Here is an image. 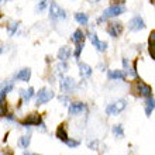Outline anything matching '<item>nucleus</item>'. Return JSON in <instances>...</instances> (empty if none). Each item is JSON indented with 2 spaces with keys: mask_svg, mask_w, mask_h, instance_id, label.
Returning <instances> with one entry per match:
<instances>
[{
  "mask_svg": "<svg viewBox=\"0 0 155 155\" xmlns=\"http://www.w3.org/2000/svg\"><path fill=\"white\" fill-rule=\"evenodd\" d=\"M92 68H90L87 64H85V62H79V75H81L83 79H86V78H89L90 75H92Z\"/></svg>",
  "mask_w": 155,
  "mask_h": 155,
  "instance_id": "nucleus-15",
  "label": "nucleus"
},
{
  "mask_svg": "<svg viewBox=\"0 0 155 155\" xmlns=\"http://www.w3.org/2000/svg\"><path fill=\"white\" fill-rule=\"evenodd\" d=\"M113 134L116 135V137H124V130H123V126L121 124H116V126H113Z\"/></svg>",
  "mask_w": 155,
  "mask_h": 155,
  "instance_id": "nucleus-24",
  "label": "nucleus"
},
{
  "mask_svg": "<svg viewBox=\"0 0 155 155\" xmlns=\"http://www.w3.org/2000/svg\"><path fill=\"white\" fill-rule=\"evenodd\" d=\"M133 89H134V92L138 96H141V97H152V89H151V86L147 85V83H144L140 78H137L134 81V83H133Z\"/></svg>",
  "mask_w": 155,
  "mask_h": 155,
  "instance_id": "nucleus-1",
  "label": "nucleus"
},
{
  "mask_svg": "<svg viewBox=\"0 0 155 155\" xmlns=\"http://www.w3.org/2000/svg\"><path fill=\"white\" fill-rule=\"evenodd\" d=\"M30 143H31V135H23L20 138V141H18L21 148H28Z\"/></svg>",
  "mask_w": 155,
  "mask_h": 155,
  "instance_id": "nucleus-22",
  "label": "nucleus"
},
{
  "mask_svg": "<svg viewBox=\"0 0 155 155\" xmlns=\"http://www.w3.org/2000/svg\"><path fill=\"white\" fill-rule=\"evenodd\" d=\"M45 6H47V3H45V0H41L40 4L37 6V12H41V10H44Z\"/></svg>",
  "mask_w": 155,
  "mask_h": 155,
  "instance_id": "nucleus-30",
  "label": "nucleus"
},
{
  "mask_svg": "<svg viewBox=\"0 0 155 155\" xmlns=\"http://www.w3.org/2000/svg\"><path fill=\"white\" fill-rule=\"evenodd\" d=\"M97 145H99L97 140H94V141H90V143H89V148H90V150H97Z\"/></svg>",
  "mask_w": 155,
  "mask_h": 155,
  "instance_id": "nucleus-29",
  "label": "nucleus"
},
{
  "mask_svg": "<svg viewBox=\"0 0 155 155\" xmlns=\"http://www.w3.org/2000/svg\"><path fill=\"white\" fill-rule=\"evenodd\" d=\"M24 155H35V154H30V152H24Z\"/></svg>",
  "mask_w": 155,
  "mask_h": 155,
  "instance_id": "nucleus-36",
  "label": "nucleus"
},
{
  "mask_svg": "<svg viewBox=\"0 0 155 155\" xmlns=\"http://www.w3.org/2000/svg\"><path fill=\"white\" fill-rule=\"evenodd\" d=\"M107 76H109L110 81H126L127 74L123 72V71L116 69V71H109V72H107Z\"/></svg>",
  "mask_w": 155,
  "mask_h": 155,
  "instance_id": "nucleus-14",
  "label": "nucleus"
},
{
  "mask_svg": "<svg viewBox=\"0 0 155 155\" xmlns=\"http://www.w3.org/2000/svg\"><path fill=\"white\" fill-rule=\"evenodd\" d=\"M148 52H150L151 58L155 61V45H148Z\"/></svg>",
  "mask_w": 155,
  "mask_h": 155,
  "instance_id": "nucleus-28",
  "label": "nucleus"
},
{
  "mask_svg": "<svg viewBox=\"0 0 155 155\" xmlns=\"http://www.w3.org/2000/svg\"><path fill=\"white\" fill-rule=\"evenodd\" d=\"M20 96H21V102H30L31 97L34 96V87H28V89H21L20 90Z\"/></svg>",
  "mask_w": 155,
  "mask_h": 155,
  "instance_id": "nucleus-18",
  "label": "nucleus"
},
{
  "mask_svg": "<svg viewBox=\"0 0 155 155\" xmlns=\"http://www.w3.org/2000/svg\"><path fill=\"white\" fill-rule=\"evenodd\" d=\"M57 138L59 140V141H62V143H68L69 141V135H68V133H66V128H65V124L62 123V124H59L58 126V128H57Z\"/></svg>",
  "mask_w": 155,
  "mask_h": 155,
  "instance_id": "nucleus-13",
  "label": "nucleus"
},
{
  "mask_svg": "<svg viewBox=\"0 0 155 155\" xmlns=\"http://www.w3.org/2000/svg\"><path fill=\"white\" fill-rule=\"evenodd\" d=\"M2 2H8V0H2Z\"/></svg>",
  "mask_w": 155,
  "mask_h": 155,
  "instance_id": "nucleus-37",
  "label": "nucleus"
},
{
  "mask_svg": "<svg viewBox=\"0 0 155 155\" xmlns=\"http://www.w3.org/2000/svg\"><path fill=\"white\" fill-rule=\"evenodd\" d=\"M35 155H37V154H35Z\"/></svg>",
  "mask_w": 155,
  "mask_h": 155,
  "instance_id": "nucleus-38",
  "label": "nucleus"
},
{
  "mask_svg": "<svg viewBox=\"0 0 155 155\" xmlns=\"http://www.w3.org/2000/svg\"><path fill=\"white\" fill-rule=\"evenodd\" d=\"M154 109H155V99L154 97H148L147 100H145V106H144L145 116H147V117H150V116H151V113L154 111Z\"/></svg>",
  "mask_w": 155,
  "mask_h": 155,
  "instance_id": "nucleus-17",
  "label": "nucleus"
},
{
  "mask_svg": "<svg viewBox=\"0 0 155 155\" xmlns=\"http://www.w3.org/2000/svg\"><path fill=\"white\" fill-rule=\"evenodd\" d=\"M18 25H20V23H17V21H13V23H10V24L7 25V33H8V35H10V37H13V35L17 33Z\"/></svg>",
  "mask_w": 155,
  "mask_h": 155,
  "instance_id": "nucleus-21",
  "label": "nucleus"
},
{
  "mask_svg": "<svg viewBox=\"0 0 155 155\" xmlns=\"http://www.w3.org/2000/svg\"><path fill=\"white\" fill-rule=\"evenodd\" d=\"M66 17L64 8H61L55 2L49 3V18L52 21H58V20H64Z\"/></svg>",
  "mask_w": 155,
  "mask_h": 155,
  "instance_id": "nucleus-3",
  "label": "nucleus"
},
{
  "mask_svg": "<svg viewBox=\"0 0 155 155\" xmlns=\"http://www.w3.org/2000/svg\"><path fill=\"white\" fill-rule=\"evenodd\" d=\"M87 37H89L92 45H93V47L97 49V51H100V52H104V51L107 49V42H106V41H100V40H99V38H97V34L89 33V34H87Z\"/></svg>",
  "mask_w": 155,
  "mask_h": 155,
  "instance_id": "nucleus-7",
  "label": "nucleus"
},
{
  "mask_svg": "<svg viewBox=\"0 0 155 155\" xmlns=\"http://www.w3.org/2000/svg\"><path fill=\"white\" fill-rule=\"evenodd\" d=\"M123 65H124V69H128V61H127L126 58L123 59Z\"/></svg>",
  "mask_w": 155,
  "mask_h": 155,
  "instance_id": "nucleus-34",
  "label": "nucleus"
},
{
  "mask_svg": "<svg viewBox=\"0 0 155 155\" xmlns=\"http://www.w3.org/2000/svg\"><path fill=\"white\" fill-rule=\"evenodd\" d=\"M59 102H65V104H66V103H69V100H68L66 96H59Z\"/></svg>",
  "mask_w": 155,
  "mask_h": 155,
  "instance_id": "nucleus-33",
  "label": "nucleus"
},
{
  "mask_svg": "<svg viewBox=\"0 0 155 155\" xmlns=\"http://www.w3.org/2000/svg\"><path fill=\"white\" fill-rule=\"evenodd\" d=\"M86 110V104L83 102H72L68 106V113L71 116H76V114H81L83 111Z\"/></svg>",
  "mask_w": 155,
  "mask_h": 155,
  "instance_id": "nucleus-9",
  "label": "nucleus"
},
{
  "mask_svg": "<svg viewBox=\"0 0 155 155\" xmlns=\"http://www.w3.org/2000/svg\"><path fill=\"white\" fill-rule=\"evenodd\" d=\"M72 42L74 44H81V42H85V34L82 30H76L74 34H72V37H71Z\"/></svg>",
  "mask_w": 155,
  "mask_h": 155,
  "instance_id": "nucleus-19",
  "label": "nucleus"
},
{
  "mask_svg": "<svg viewBox=\"0 0 155 155\" xmlns=\"http://www.w3.org/2000/svg\"><path fill=\"white\" fill-rule=\"evenodd\" d=\"M13 87H14V86H13L12 82H8V83H4V86L2 87V92H4V93H8L10 90H13Z\"/></svg>",
  "mask_w": 155,
  "mask_h": 155,
  "instance_id": "nucleus-25",
  "label": "nucleus"
},
{
  "mask_svg": "<svg viewBox=\"0 0 155 155\" xmlns=\"http://www.w3.org/2000/svg\"><path fill=\"white\" fill-rule=\"evenodd\" d=\"M126 106H127L126 100H123L121 99V100H117V102L109 104V106L106 107V113L107 114H110V116H118L124 109H126Z\"/></svg>",
  "mask_w": 155,
  "mask_h": 155,
  "instance_id": "nucleus-5",
  "label": "nucleus"
},
{
  "mask_svg": "<svg viewBox=\"0 0 155 155\" xmlns=\"http://www.w3.org/2000/svg\"><path fill=\"white\" fill-rule=\"evenodd\" d=\"M66 68H68V64H66V62H62L61 65L58 66V69L59 71H66Z\"/></svg>",
  "mask_w": 155,
  "mask_h": 155,
  "instance_id": "nucleus-32",
  "label": "nucleus"
},
{
  "mask_svg": "<svg viewBox=\"0 0 155 155\" xmlns=\"http://www.w3.org/2000/svg\"><path fill=\"white\" fill-rule=\"evenodd\" d=\"M75 20H76L81 25H86L87 21H89V17L86 16L85 13H76V14H75Z\"/></svg>",
  "mask_w": 155,
  "mask_h": 155,
  "instance_id": "nucleus-20",
  "label": "nucleus"
},
{
  "mask_svg": "<svg viewBox=\"0 0 155 155\" xmlns=\"http://www.w3.org/2000/svg\"><path fill=\"white\" fill-rule=\"evenodd\" d=\"M113 6H118V4H124V0H110Z\"/></svg>",
  "mask_w": 155,
  "mask_h": 155,
  "instance_id": "nucleus-31",
  "label": "nucleus"
},
{
  "mask_svg": "<svg viewBox=\"0 0 155 155\" xmlns=\"http://www.w3.org/2000/svg\"><path fill=\"white\" fill-rule=\"evenodd\" d=\"M31 78V69L30 68H23L14 75V81H20V82H28Z\"/></svg>",
  "mask_w": 155,
  "mask_h": 155,
  "instance_id": "nucleus-12",
  "label": "nucleus"
},
{
  "mask_svg": "<svg viewBox=\"0 0 155 155\" xmlns=\"http://www.w3.org/2000/svg\"><path fill=\"white\" fill-rule=\"evenodd\" d=\"M123 13H126V7H124V4H118V6H113L111 4L109 8H106L104 12H103V17L104 18H113V17H117Z\"/></svg>",
  "mask_w": 155,
  "mask_h": 155,
  "instance_id": "nucleus-6",
  "label": "nucleus"
},
{
  "mask_svg": "<svg viewBox=\"0 0 155 155\" xmlns=\"http://www.w3.org/2000/svg\"><path fill=\"white\" fill-rule=\"evenodd\" d=\"M85 47V42H81V44H75V51H74V57L75 59L79 61V58H81V54H82V49Z\"/></svg>",
  "mask_w": 155,
  "mask_h": 155,
  "instance_id": "nucleus-23",
  "label": "nucleus"
},
{
  "mask_svg": "<svg viewBox=\"0 0 155 155\" xmlns=\"http://www.w3.org/2000/svg\"><path fill=\"white\" fill-rule=\"evenodd\" d=\"M71 48L69 47H61L59 51H58V59L61 62H66V59L71 57Z\"/></svg>",
  "mask_w": 155,
  "mask_h": 155,
  "instance_id": "nucleus-16",
  "label": "nucleus"
},
{
  "mask_svg": "<svg viewBox=\"0 0 155 155\" xmlns=\"http://www.w3.org/2000/svg\"><path fill=\"white\" fill-rule=\"evenodd\" d=\"M55 97V93H54L51 89H47V87H42V89L38 90L37 93V106H41V104H45L47 102H49L51 99Z\"/></svg>",
  "mask_w": 155,
  "mask_h": 155,
  "instance_id": "nucleus-4",
  "label": "nucleus"
},
{
  "mask_svg": "<svg viewBox=\"0 0 155 155\" xmlns=\"http://www.w3.org/2000/svg\"><path fill=\"white\" fill-rule=\"evenodd\" d=\"M20 124L23 127H31V126H44L42 123V117L40 113H30L27 114V117L23 118L20 121Z\"/></svg>",
  "mask_w": 155,
  "mask_h": 155,
  "instance_id": "nucleus-2",
  "label": "nucleus"
},
{
  "mask_svg": "<svg viewBox=\"0 0 155 155\" xmlns=\"http://www.w3.org/2000/svg\"><path fill=\"white\" fill-rule=\"evenodd\" d=\"M148 45H155V30L151 31L150 37H148Z\"/></svg>",
  "mask_w": 155,
  "mask_h": 155,
  "instance_id": "nucleus-27",
  "label": "nucleus"
},
{
  "mask_svg": "<svg viewBox=\"0 0 155 155\" xmlns=\"http://www.w3.org/2000/svg\"><path fill=\"white\" fill-rule=\"evenodd\" d=\"M79 141H76V140H69V141H68V143H66V145H68V147L69 148H76V147H79Z\"/></svg>",
  "mask_w": 155,
  "mask_h": 155,
  "instance_id": "nucleus-26",
  "label": "nucleus"
},
{
  "mask_svg": "<svg viewBox=\"0 0 155 155\" xmlns=\"http://www.w3.org/2000/svg\"><path fill=\"white\" fill-rule=\"evenodd\" d=\"M75 86H76V83H75V81L72 79V78H69V76L61 78V82H59V87H61L62 92L68 93V92H71V90L75 89Z\"/></svg>",
  "mask_w": 155,
  "mask_h": 155,
  "instance_id": "nucleus-10",
  "label": "nucleus"
},
{
  "mask_svg": "<svg viewBox=\"0 0 155 155\" xmlns=\"http://www.w3.org/2000/svg\"><path fill=\"white\" fill-rule=\"evenodd\" d=\"M121 33H123V24L120 21H111V23H109V25H107V34L110 37H113V38L118 37Z\"/></svg>",
  "mask_w": 155,
  "mask_h": 155,
  "instance_id": "nucleus-8",
  "label": "nucleus"
},
{
  "mask_svg": "<svg viewBox=\"0 0 155 155\" xmlns=\"http://www.w3.org/2000/svg\"><path fill=\"white\" fill-rule=\"evenodd\" d=\"M128 28H130L131 31H141V30L145 28V23H144L143 17H141V16L133 17V18H131V21H130Z\"/></svg>",
  "mask_w": 155,
  "mask_h": 155,
  "instance_id": "nucleus-11",
  "label": "nucleus"
},
{
  "mask_svg": "<svg viewBox=\"0 0 155 155\" xmlns=\"http://www.w3.org/2000/svg\"><path fill=\"white\" fill-rule=\"evenodd\" d=\"M90 3H99V2H100V0H89Z\"/></svg>",
  "mask_w": 155,
  "mask_h": 155,
  "instance_id": "nucleus-35",
  "label": "nucleus"
}]
</instances>
